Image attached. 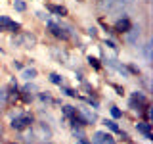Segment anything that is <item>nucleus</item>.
<instances>
[{
	"instance_id": "19",
	"label": "nucleus",
	"mask_w": 153,
	"mask_h": 144,
	"mask_svg": "<svg viewBox=\"0 0 153 144\" xmlns=\"http://www.w3.org/2000/svg\"><path fill=\"white\" fill-rule=\"evenodd\" d=\"M132 100H136L138 104H146V96H143L142 92H134L132 94Z\"/></svg>"
},
{
	"instance_id": "17",
	"label": "nucleus",
	"mask_w": 153,
	"mask_h": 144,
	"mask_svg": "<svg viewBox=\"0 0 153 144\" xmlns=\"http://www.w3.org/2000/svg\"><path fill=\"white\" fill-rule=\"evenodd\" d=\"M103 123H105V127H109V129H111V131H115V133H119V131H121V129H119V125L115 123V121H111V119H109V121L105 119Z\"/></svg>"
},
{
	"instance_id": "8",
	"label": "nucleus",
	"mask_w": 153,
	"mask_h": 144,
	"mask_svg": "<svg viewBox=\"0 0 153 144\" xmlns=\"http://www.w3.org/2000/svg\"><path fill=\"white\" fill-rule=\"evenodd\" d=\"M128 29H130V21H128L126 17L119 19V21L115 23V31H117V33H126Z\"/></svg>"
},
{
	"instance_id": "28",
	"label": "nucleus",
	"mask_w": 153,
	"mask_h": 144,
	"mask_svg": "<svg viewBox=\"0 0 153 144\" xmlns=\"http://www.w3.org/2000/svg\"><path fill=\"white\" fill-rule=\"evenodd\" d=\"M76 144H90L88 140H86V138L82 136V138H79V140H76Z\"/></svg>"
},
{
	"instance_id": "18",
	"label": "nucleus",
	"mask_w": 153,
	"mask_h": 144,
	"mask_svg": "<svg viewBox=\"0 0 153 144\" xmlns=\"http://www.w3.org/2000/svg\"><path fill=\"white\" fill-rule=\"evenodd\" d=\"M63 113L67 115V117H73V115L76 113V110L73 108V106H63Z\"/></svg>"
},
{
	"instance_id": "29",
	"label": "nucleus",
	"mask_w": 153,
	"mask_h": 144,
	"mask_svg": "<svg viewBox=\"0 0 153 144\" xmlns=\"http://www.w3.org/2000/svg\"><path fill=\"white\" fill-rule=\"evenodd\" d=\"M13 67H16V69H21V62H13Z\"/></svg>"
},
{
	"instance_id": "23",
	"label": "nucleus",
	"mask_w": 153,
	"mask_h": 144,
	"mask_svg": "<svg viewBox=\"0 0 153 144\" xmlns=\"http://www.w3.org/2000/svg\"><path fill=\"white\" fill-rule=\"evenodd\" d=\"M111 115H113L115 119H117V117H121V115H123V112H121L119 108H115V106H113V108H111Z\"/></svg>"
},
{
	"instance_id": "5",
	"label": "nucleus",
	"mask_w": 153,
	"mask_h": 144,
	"mask_svg": "<svg viewBox=\"0 0 153 144\" xmlns=\"http://www.w3.org/2000/svg\"><path fill=\"white\" fill-rule=\"evenodd\" d=\"M2 27H6V29H10V31H19V23H16V21H12L8 16H0V29Z\"/></svg>"
},
{
	"instance_id": "10",
	"label": "nucleus",
	"mask_w": 153,
	"mask_h": 144,
	"mask_svg": "<svg viewBox=\"0 0 153 144\" xmlns=\"http://www.w3.org/2000/svg\"><path fill=\"white\" fill-rule=\"evenodd\" d=\"M107 65H111L113 69H117V71H119V73H121L123 77H128V69H126V67H124V65L117 64V62H115V60H107Z\"/></svg>"
},
{
	"instance_id": "9",
	"label": "nucleus",
	"mask_w": 153,
	"mask_h": 144,
	"mask_svg": "<svg viewBox=\"0 0 153 144\" xmlns=\"http://www.w3.org/2000/svg\"><path fill=\"white\" fill-rule=\"evenodd\" d=\"M35 77H36V69H35V67H25V69H21V79L33 81Z\"/></svg>"
},
{
	"instance_id": "15",
	"label": "nucleus",
	"mask_w": 153,
	"mask_h": 144,
	"mask_svg": "<svg viewBox=\"0 0 153 144\" xmlns=\"http://www.w3.org/2000/svg\"><path fill=\"white\" fill-rule=\"evenodd\" d=\"M13 8L17 10V12H25V8H27V4L23 2V0H13Z\"/></svg>"
},
{
	"instance_id": "21",
	"label": "nucleus",
	"mask_w": 153,
	"mask_h": 144,
	"mask_svg": "<svg viewBox=\"0 0 153 144\" xmlns=\"http://www.w3.org/2000/svg\"><path fill=\"white\" fill-rule=\"evenodd\" d=\"M105 136V134L103 133H96L94 134V138H92V142H96V144H100V142H102V138Z\"/></svg>"
},
{
	"instance_id": "16",
	"label": "nucleus",
	"mask_w": 153,
	"mask_h": 144,
	"mask_svg": "<svg viewBox=\"0 0 153 144\" xmlns=\"http://www.w3.org/2000/svg\"><path fill=\"white\" fill-rule=\"evenodd\" d=\"M50 81H52V83H54V85H63V77H59V75H57V73H52L50 75Z\"/></svg>"
},
{
	"instance_id": "11",
	"label": "nucleus",
	"mask_w": 153,
	"mask_h": 144,
	"mask_svg": "<svg viewBox=\"0 0 153 144\" xmlns=\"http://www.w3.org/2000/svg\"><path fill=\"white\" fill-rule=\"evenodd\" d=\"M115 2H117V0H100V2H98V8L102 10V12H109V10H113Z\"/></svg>"
},
{
	"instance_id": "7",
	"label": "nucleus",
	"mask_w": 153,
	"mask_h": 144,
	"mask_svg": "<svg viewBox=\"0 0 153 144\" xmlns=\"http://www.w3.org/2000/svg\"><path fill=\"white\" fill-rule=\"evenodd\" d=\"M80 117L84 119V123H96V113L94 112H90L88 108H80Z\"/></svg>"
},
{
	"instance_id": "20",
	"label": "nucleus",
	"mask_w": 153,
	"mask_h": 144,
	"mask_svg": "<svg viewBox=\"0 0 153 144\" xmlns=\"http://www.w3.org/2000/svg\"><path fill=\"white\" fill-rule=\"evenodd\" d=\"M100 144H115V140H113V136H109V134H105V136L102 138V142Z\"/></svg>"
},
{
	"instance_id": "4",
	"label": "nucleus",
	"mask_w": 153,
	"mask_h": 144,
	"mask_svg": "<svg viewBox=\"0 0 153 144\" xmlns=\"http://www.w3.org/2000/svg\"><path fill=\"white\" fill-rule=\"evenodd\" d=\"M48 29L52 31V35L54 37H57V38H67L69 35L63 31V27L61 25H57V23H54V21H48Z\"/></svg>"
},
{
	"instance_id": "3",
	"label": "nucleus",
	"mask_w": 153,
	"mask_h": 144,
	"mask_svg": "<svg viewBox=\"0 0 153 144\" xmlns=\"http://www.w3.org/2000/svg\"><path fill=\"white\" fill-rule=\"evenodd\" d=\"M16 42H17V44H21V46H25V48H33V46L36 44V37L31 35V33H23Z\"/></svg>"
},
{
	"instance_id": "12",
	"label": "nucleus",
	"mask_w": 153,
	"mask_h": 144,
	"mask_svg": "<svg viewBox=\"0 0 153 144\" xmlns=\"http://www.w3.org/2000/svg\"><path fill=\"white\" fill-rule=\"evenodd\" d=\"M142 54H143V60H146V64H151V42H146V44H143Z\"/></svg>"
},
{
	"instance_id": "25",
	"label": "nucleus",
	"mask_w": 153,
	"mask_h": 144,
	"mask_svg": "<svg viewBox=\"0 0 153 144\" xmlns=\"http://www.w3.org/2000/svg\"><path fill=\"white\" fill-rule=\"evenodd\" d=\"M40 100H42V102H52V96H50V94L40 92Z\"/></svg>"
},
{
	"instance_id": "1",
	"label": "nucleus",
	"mask_w": 153,
	"mask_h": 144,
	"mask_svg": "<svg viewBox=\"0 0 153 144\" xmlns=\"http://www.w3.org/2000/svg\"><path fill=\"white\" fill-rule=\"evenodd\" d=\"M31 123H33V115L21 113V115H17V117L12 119V129H16V131H23V129H27Z\"/></svg>"
},
{
	"instance_id": "27",
	"label": "nucleus",
	"mask_w": 153,
	"mask_h": 144,
	"mask_svg": "<svg viewBox=\"0 0 153 144\" xmlns=\"http://www.w3.org/2000/svg\"><path fill=\"white\" fill-rule=\"evenodd\" d=\"M105 44H107L109 48H113V50H117V44H115L113 40H105Z\"/></svg>"
},
{
	"instance_id": "13",
	"label": "nucleus",
	"mask_w": 153,
	"mask_h": 144,
	"mask_svg": "<svg viewBox=\"0 0 153 144\" xmlns=\"http://www.w3.org/2000/svg\"><path fill=\"white\" fill-rule=\"evenodd\" d=\"M8 104V90H0V110L6 108Z\"/></svg>"
},
{
	"instance_id": "2",
	"label": "nucleus",
	"mask_w": 153,
	"mask_h": 144,
	"mask_svg": "<svg viewBox=\"0 0 153 144\" xmlns=\"http://www.w3.org/2000/svg\"><path fill=\"white\" fill-rule=\"evenodd\" d=\"M124 38H126L128 44H138V38H140V25H130V29L124 33Z\"/></svg>"
},
{
	"instance_id": "31",
	"label": "nucleus",
	"mask_w": 153,
	"mask_h": 144,
	"mask_svg": "<svg viewBox=\"0 0 153 144\" xmlns=\"http://www.w3.org/2000/svg\"><path fill=\"white\" fill-rule=\"evenodd\" d=\"M0 31H2V29H0Z\"/></svg>"
},
{
	"instance_id": "14",
	"label": "nucleus",
	"mask_w": 153,
	"mask_h": 144,
	"mask_svg": "<svg viewBox=\"0 0 153 144\" xmlns=\"http://www.w3.org/2000/svg\"><path fill=\"white\" fill-rule=\"evenodd\" d=\"M50 12L57 14V16H65V14H67V10H65L63 6H50Z\"/></svg>"
},
{
	"instance_id": "22",
	"label": "nucleus",
	"mask_w": 153,
	"mask_h": 144,
	"mask_svg": "<svg viewBox=\"0 0 153 144\" xmlns=\"http://www.w3.org/2000/svg\"><path fill=\"white\" fill-rule=\"evenodd\" d=\"M61 92H65L67 96H71V98H75V96H76V92H75L73 88H65V86H63V88H61Z\"/></svg>"
},
{
	"instance_id": "24",
	"label": "nucleus",
	"mask_w": 153,
	"mask_h": 144,
	"mask_svg": "<svg viewBox=\"0 0 153 144\" xmlns=\"http://www.w3.org/2000/svg\"><path fill=\"white\" fill-rule=\"evenodd\" d=\"M88 62H90V65H92V67H96V69L100 67V62L96 60V58H92V56H90V58H88Z\"/></svg>"
},
{
	"instance_id": "26",
	"label": "nucleus",
	"mask_w": 153,
	"mask_h": 144,
	"mask_svg": "<svg viewBox=\"0 0 153 144\" xmlns=\"http://www.w3.org/2000/svg\"><path fill=\"white\" fill-rule=\"evenodd\" d=\"M73 134H75V136H79V138H82V136H84V133L80 131V129H73Z\"/></svg>"
},
{
	"instance_id": "30",
	"label": "nucleus",
	"mask_w": 153,
	"mask_h": 144,
	"mask_svg": "<svg viewBox=\"0 0 153 144\" xmlns=\"http://www.w3.org/2000/svg\"><path fill=\"white\" fill-rule=\"evenodd\" d=\"M124 2H138V0H124Z\"/></svg>"
},
{
	"instance_id": "6",
	"label": "nucleus",
	"mask_w": 153,
	"mask_h": 144,
	"mask_svg": "<svg viewBox=\"0 0 153 144\" xmlns=\"http://www.w3.org/2000/svg\"><path fill=\"white\" fill-rule=\"evenodd\" d=\"M136 129H138V133H142L143 134V136H146L147 138V140H151V125L149 123H146V121H142V123H138L136 125Z\"/></svg>"
}]
</instances>
